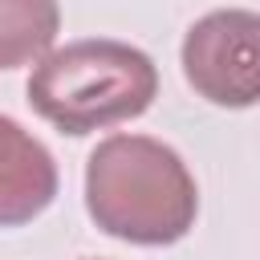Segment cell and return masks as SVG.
Returning <instances> with one entry per match:
<instances>
[{
  "mask_svg": "<svg viewBox=\"0 0 260 260\" xmlns=\"http://www.w3.org/2000/svg\"><path fill=\"white\" fill-rule=\"evenodd\" d=\"M158 93L154 61L110 37L49 49L28 77V106L61 134H89L150 110Z\"/></svg>",
  "mask_w": 260,
  "mask_h": 260,
  "instance_id": "cell-2",
  "label": "cell"
},
{
  "mask_svg": "<svg viewBox=\"0 0 260 260\" xmlns=\"http://www.w3.org/2000/svg\"><path fill=\"white\" fill-rule=\"evenodd\" d=\"M183 73L199 98L248 110L260 98V20L248 8H215L183 37Z\"/></svg>",
  "mask_w": 260,
  "mask_h": 260,
  "instance_id": "cell-3",
  "label": "cell"
},
{
  "mask_svg": "<svg viewBox=\"0 0 260 260\" xmlns=\"http://www.w3.org/2000/svg\"><path fill=\"white\" fill-rule=\"evenodd\" d=\"M85 207L106 236L162 248L195 228L199 191L167 142L150 134H110L85 162Z\"/></svg>",
  "mask_w": 260,
  "mask_h": 260,
  "instance_id": "cell-1",
  "label": "cell"
},
{
  "mask_svg": "<svg viewBox=\"0 0 260 260\" xmlns=\"http://www.w3.org/2000/svg\"><path fill=\"white\" fill-rule=\"evenodd\" d=\"M57 199V162L20 122L0 114V228L37 219Z\"/></svg>",
  "mask_w": 260,
  "mask_h": 260,
  "instance_id": "cell-4",
  "label": "cell"
},
{
  "mask_svg": "<svg viewBox=\"0 0 260 260\" xmlns=\"http://www.w3.org/2000/svg\"><path fill=\"white\" fill-rule=\"evenodd\" d=\"M61 32L57 0H0V69L41 61Z\"/></svg>",
  "mask_w": 260,
  "mask_h": 260,
  "instance_id": "cell-5",
  "label": "cell"
}]
</instances>
